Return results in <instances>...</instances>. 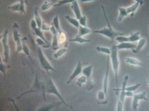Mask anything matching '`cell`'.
<instances>
[{
    "instance_id": "1",
    "label": "cell",
    "mask_w": 149,
    "mask_h": 111,
    "mask_svg": "<svg viewBox=\"0 0 149 111\" xmlns=\"http://www.w3.org/2000/svg\"><path fill=\"white\" fill-rule=\"evenodd\" d=\"M111 54H110V57L111 59L112 68L115 77V84H116V88L115 89L114 91L116 92L117 94L118 95L119 92V88L118 84V73L120 66V62L118 54V50L114 46L111 48Z\"/></svg>"
},
{
    "instance_id": "2",
    "label": "cell",
    "mask_w": 149,
    "mask_h": 111,
    "mask_svg": "<svg viewBox=\"0 0 149 111\" xmlns=\"http://www.w3.org/2000/svg\"><path fill=\"white\" fill-rule=\"evenodd\" d=\"M102 8L105 20L107 21V27L103 28L100 30L93 31V32L104 36L111 40L115 39V38L118 36L123 35L124 33L117 32L113 29L108 20L104 7L102 6Z\"/></svg>"
},
{
    "instance_id": "3",
    "label": "cell",
    "mask_w": 149,
    "mask_h": 111,
    "mask_svg": "<svg viewBox=\"0 0 149 111\" xmlns=\"http://www.w3.org/2000/svg\"><path fill=\"white\" fill-rule=\"evenodd\" d=\"M129 79V77L128 75L125 76L124 77L121 88L119 89V91H120V94L116 106V111L123 110L125 99L126 97L125 89Z\"/></svg>"
},
{
    "instance_id": "4",
    "label": "cell",
    "mask_w": 149,
    "mask_h": 111,
    "mask_svg": "<svg viewBox=\"0 0 149 111\" xmlns=\"http://www.w3.org/2000/svg\"><path fill=\"white\" fill-rule=\"evenodd\" d=\"M46 92L48 94H53L57 97L60 99L61 102L67 107H70L66 103L65 101L62 98L61 94L58 90L56 87L52 79L49 77L47 81L46 85Z\"/></svg>"
},
{
    "instance_id": "5",
    "label": "cell",
    "mask_w": 149,
    "mask_h": 111,
    "mask_svg": "<svg viewBox=\"0 0 149 111\" xmlns=\"http://www.w3.org/2000/svg\"><path fill=\"white\" fill-rule=\"evenodd\" d=\"M38 57L41 65L48 74H49V71H52L56 73V70L53 68L51 65L48 61L42 49L40 48H38Z\"/></svg>"
},
{
    "instance_id": "6",
    "label": "cell",
    "mask_w": 149,
    "mask_h": 111,
    "mask_svg": "<svg viewBox=\"0 0 149 111\" xmlns=\"http://www.w3.org/2000/svg\"><path fill=\"white\" fill-rule=\"evenodd\" d=\"M8 31H5L1 37V41L4 49V59L3 61L5 63H8L9 58L10 50L8 44Z\"/></svg>"
},
{
    "instance_id": "7",
    "label": "cell",
    "mask_w": 149,
    "mask_h": 111,
    "mask_svg": "<svg viewBox=\"0 0 149 111\" xmlns=\"http://www.w3.org/2000/svg\"><path fill=\"white\" fill-rule=\"evenodd\" d=\"M140 33L138 32H134L131 34L128 37H124L123 35L119 36L115 38V40L119 43L123 42L133 43L140 39Z\"/></svg>"
},
{
    "instance_id": "8",
    "label": "cell",
    "mask_w": 149,
    "mask_h": 111,
    "mask_svg": "<svg viewBox=\"0 0 149 111\" xmlns=\"http://www.w3.org/2000/svg\"><path fill=\"white\" fill-rule=\"evenodd\" d=\"M132 107V110L135 111L138 109L139 105V102L141 100L147 101L148 99L146 97V91L134 94L133 96Z\"/></svg>"
},
{
    "instance_id": "9",
    "label": "cell",
    "mask_w": 149,
    "mask_h": 111,
    "mask_svg": "<svg viewBox=\"0 0 149 111\" xmlns=\"http://www.w3.org/2000/svg\"><path fill=\"white\" fill-rule=\"evenodd\" d=\"M13 38L16 45V54L22 51V44L21 40V35L17 28H14L13 31Z\"/></svg>"
},
{
    "instance_id": "10",
    "label": "cell",
    "mask_w": 149,
    "mask_h": 111,
    "mask_svg": "<svg viewBox=\"0 0 149 111\" xmlns=\"http://www.w3.org/2000/svg\"><path fill=\"white\" fill-rule=\"evenodd\" d=\"M42 90V88L40 85V84L39 80H38L37 75L36 74V75L34 83H33L32 88H31L29 90L25 92L22 94L17 97V98H20L22 97L25 95V94H26L33 92L36 93L40 92Z\"/></svg>"
},
{
    "instance_id": "11",
    "label": "cell",
    "mask_w": 149,
    "mask_h": 111,
    "mask_svg": "<svg viewBox=\"0 0 149 111\" xmlns=\"http://www.w3.org/2000/svg\"><path fill=\"white\" fill-rule=\"evenodd\" d=\"M109 57H108L106 69L103 81V91H104L107 97V90L109 80Z\"/></svg>"
},
{
    "instance_id": "12",
    "label": "cell",
    "mask_w": 149,
    "mask_h": 111,
    "mask_svg": "<svg viewBox=\"0 0 149 111\" xmlns=\"http://www.w3.org/2000/svg\"><path fill=\"white\" fill-rule=\"evenodd\" d=\"M50 31H51L53 36L52 47L54 50H56L59 48V42L57 37L58 32L52 24L50 28Z\"/></svg>"
},
{
    "instance_id": "13",
    "label": "cell",
    "mask_w": 149,
    "mask_h": 111,
    "mask_svg": "<svg viewBox=\"0 0 149 111\" xmlns=\"http://www.w3.org/2000/svg\"><path fill=\"white\" fill-rule=\"evenodd\" d=\"M30 26L35 35L37 36L38 37L41 39L47 44L49 45V42H48L43 34V31L41 29L38 27L36 23H33L31 24Z\"/></svg>"
},
{
    "instance_id": "14",
    "label": "cell",
    "mask_w": 149,
    "mask_h": 111,
    "mask_svg": "<svg viewBox=\"0 0 149 111\" xmlns=\"http://www.w3.org/2000/svg\"><path fill=\"white\" fill-rule=\"evenodd\" d=\"M82 64H81L80 61H78L75 69L70 77L68 80L67 81V84H69L74 79L78 76L79 74L82 73Z\"/></svg>"
},
{
    "instance_id": "15",
    "label": "cell",
    "mask_w": 149,
    "mask_h": 111,
    "mask_svg": "<svg viewBox=\"0 0 149 111\" xmlns=\"http://www.w3.org/2000/svg\"><path fill=\"white\" fill-rule=\"evenodd\" d=\"M136 46L133 43L123 42L119 43L118 45L114 46V47L118 50H133L135 49Z\"/></svg>"
},
{
    "instance_id": "16",
    "label": "cell",
    "mask_w": 149,
    "mask_h": 111,
    "mask_svg": "<svg viewBox=\"0 0 149 111\" xmlns=\"http://www.w3.org/2000/svg\"><path fill=\"white\" fill-rule=\"evenodd\" d=\"M71 8L75 15L76 18L79 20L82 16L77 1H74L71 3Z\"/></svg>"
},
{
    "instance_id": "17",
    "label": "cell",
    "mask_w": 149,
    "mask_h": 111,
    "mask_svg": "<svg viewBox=\"0 0 149 111\" xmlns=\"http://www.w3.org/2000/svg\"><path fill=\"white\" fill-rule=\"evenodd\" d=\"M125 61L127 63L132 65L137 66H144L145 65L137 59L130 57H126Z\"/></svg>"
},
{
    "instance_id": "18",
    "label": "cell",
    "mask_w": 149,
    "mask_h": 111,
    "mask_svg": "<svg viewBox=\"0 0 149 111\" xmlns=\"http://www.w3.org/2000/svg\"><path fill=\"white\" fill-rule=\"evenodd\" d=\"M33 12L34 15V20L37 24L38 27L41 28L43 22L37 7H35Z\"/></svg>"
},
{
    "instance_id": "19",
    "label": "cell",
    "mask_w": 149,
    "mask_h": 111,
    "mask_svg": "<svg viewBox=\"0 0 149 111\" xmlns=\"http://www.w3.org/2000/svg\"><path fill=\"white\" fill-rule=\"evenodd\" d=\"M146 43V40L145 38L140 39L138 41V44L136 45L135 49L132 50L134 54H138L143 49L145 46Z\"/></svg>"
},
{
    "instance_id": "20",
    "label": "cell",
    "mask_w": 149,
    "mask_h": 111,
    "mask_svg": "<svg viewBox=\"0 0 149 111\" xmlns=\"http://www.w3.org/2000/svg\"><path fill=\"white\" fill-rule=\"evenodd\" d=\"M93 69V66L92 64H90L87 66L83 69L82 73L84 76L87 78L88 81L92 74Z\"/></svg>"
},
{
    "instance_id": "21",
    "label": "cell",
    "mask_w": 149,
    "mask_h": 111,
    "mask_svg": "<svg viewBox=\"0 0 149 111\" xmlns=\"http://www.w3.org/2000/svg\"><path fill=\"white\" fill-rule=\"evenodd\" d=\"M52 24L54 26L56 29L58 33L59 34H61L63 31L62 30L61 27H60L58 16L57 15L55 16L53 19Z\"/></svg>"
},
{
    "instance_id": "22",
    "label": "cell",
    "mask_w": 149,
    "mask_h": 111,
    "mask_svg": "<svg viewBox=\"0 0 149 111\" xmlns=\"http://www.w3.org/2000/svg\"><path fill=\"white\" fill-rule=\"evenodd\" d=\"M66 20L68 21V22L77 28H78L80 25L79 24L78 20L77 19L72 18L69 15H66L65 17Z\"/></svg>"
},
{
    "instance_id": "23",
    "label": "cell",
    "mask_w": 149,
    "mask_h": 111,
    "mask_svg": "<svg viewBox=\"0 0 149 111\" xmlns=\"http://www.w3.org/2000/svg\"><path fill=\"white\" fill-rule=\"evenodd\" d=\"M69 41L71 42L79 43L80 44H83V43H89L91 42L90 39L84 38L82 37H79L77 35L74 38L69 39Z\"/></svg>"
},
{
    "instance_id": "24",
    "label": "cell",
    "mask_w": 149,
    "mask_h": 111,
    "mask_svg": "<svg viewBox=\"0 0 149 111\" xmlns=\"http://www.w3.org/2000/svg\"><path fill=\"white\" fill-rule=\"evenodd\" d=\"M78 28L79 32L77 35L79 37H83V36L88 34L91 32V30L87 27H84L80 25Z\"/></svg>"
},
{
    "instance_id": "25",
    "label": "cell",
    "mask_w": 149,
    "mask_h": 111,
    "mask_svg": "<svg viewBox=\"0 0 149 111\" xmlns=\"http://www.w3.org/2000/svg\"><path fill=\"white\" fill-rule=\"evenodd\" d=\"M140 5L138 3L135 2L134 4H132L130 6L127 8H126V12L128 15L129 14H133L139 8V6H140Z\"/></svg>"
},
{
    "instance_id": "26",
    "label": "cell",
    "mask_w": 149,
    "mask_h": 111,
    "mask_svg": "<svg viewBox=\"0 0 149 111\" xmlns=\"http://www.w3.org/2000/svg\"><path fill=\"white\" fill-rule=\"evenodd\" d=\"M119 15L117 19V21L119 22H121L123 19L125 17L128 16L126 12V8L124 7H119L118 8Z\"/></svg>"
},
{
    "instance_id": "27",
    "label": "cell",
    "mask_w": 149,
    "mask_h": 111,
    "mask_svg": "<svg viewBox=\"0 0 149 111\" xmlns=\"http://www.w3.org/2000/svg\"><path fill=\"white\" fill-rule=\"evenodd\" d=\"M55 3V2L52 1V2L45 1L41 6V9L43 11L47 10L52 8V7L54 6Z\"/></svg>"
},
{
    "instance_id": "28",
    "label": "cell",
    "mask_w": 149,
    "mask_h": 111,
    "mask_svg": "<svg viewBox=\"0 0 149 111\" xmlns=\"http://www.w3.org/2000/svg\"><path fill=\"white\" fill-rule=\"evenodd\" d=\"M8 8L12 11L21 13V7L19 1L10 6L8 7Z\"/></svg>"
},
{
    "instance_id": "29",
    "label": "cell",
    "mask_w": 149,
    "mask_h": 111,
    "mask_svg": "<svg viewBox=\"0 0 149 111\" xmlns=\"http://www.w3.org/2000/svg\"><path fill=\"white\" fill-rule=\"evenodd\" d=\"M95 49L98 52L103 53L108 55H109L111 54V49L109 48L100 46H97L96 47Z\"/></svg>"
},
{
    "instance_id": "30",
    "label": "cell",
    "mask_w": 149,
    "mask_h": 111,
    "mask_svg": "<svg viewBox=\"0 0 149 111\" xmlns=\"http://www.w3.org/2000/svg\"><path fill=\"white\" fill-rule=\"evenodd\" d=\"M68 51L65 48H62L58 50L54 54L53 57L55 59H57L61 57Z\"/></svg>"
},
{
    "instance_id": "31",
    "label": "cell",
    "mask_w": 149,
    "mask_h": 111,
    "mask_svg": "<svg viewBox=\"0 0 149 111\" xmlns=\"http://www.w3.org/2000/svg\"><path fill=\"white\" fill-rule=\"evenodd\" d=\"M77 1L78 0H59L56 3H55L54 6L59 7L67 4L72 3L74 2Z\"/></svg>"
},
{
    "instance_id": "32",
    "label": "cell",
    "mask_w": 149,
    "mask_h": 111,
    "mask_svg": "<svg viewBox=\"0 0 149 111\" xmlns=\"http://www.w3.org/2000/svg\"><path fill=\"white\" fill-rule=\"evenodd\" d=\"M87 81H88L87 78L83 75V76L79 77L77 80V85L80 87L83 84L86 83Z\"/></svg>"
},
{
    "instance_id": "33",
    "label": "cell",
    "mask_w": 149,
    "mask_h": 111,
    "mask_svg": "<svg viewBox=\"0 0 149 111\" xmlns=\"http://www.w3.org/2000/svg\"><path fill=\"white\" fill-rule=\"evenodd\" d=\"M141 83H137L134 84V85L126 87L125 90L126 91H129L133 92L135 91L141 86Z\"/></svg>"
},
{
    "instance_id": "34",
    "label": "cell",
    "mask_w": 149,
    "mask_h": 111,
    "mask_svg": "<svg viewBox=\"0 0 149 111\" xmlns=\"http://www.w3.org/2000/svg\"><path fill=\"white\" fill-rule=\"evenodd\" d=\"M107 97L103 91H100L97 94V99L98 101H102L107 99Z\"/></svg>"
},
{
    "instance_id": "35",
    "label": "cell",
    "mask_w": 149,
    "mask_h": 111,
    "mask_svg": "<svg viewBox=\"0 0 149 111\" xmlns=\"http://www.w3.org/2000/svg\"><path fill=\"white\" fill-rule=\"evenodd\" d=\"M36 42H37L38 45L42 46L44 48L48 47L49 46L47 44L44 40L38 37L36 39Z\"/></svg>"
},
{
    "instance_id": "36",
    "label": "cell",
    "mask_w": 149,
    "mask_h": 111,
    "mask_svg": "<svg viewBox=\"0 0 149 111\" xmlns=\"http://www.w3.org/2000/svg\"><path fill=\"white\" fill-rule=\"evenodd\" d=\"M78 21L80 26H84V27H86V16H81Z\"/></svg>"
},
{
    "instance_id": "37",
    "label": "cell",
    "mask_w": 149,
    "mask_h": 111,
    "mask_svg": "<svg viewBox=\"0 0 149 111\" xmlns=\"http://www.w3.org/2000/svg\"><path fill=\"white\" fill-rule=\"evenodd\" d=\"M19 1L20 2L21 6V11L20 13L21 14H25L26 9L24 0H19Z\"/></svg>"
},
{
    "instance_id": "38",
    "label": "cell",
    "mask_w": 149,
    "mask_h": 111,
    "mask_svg": "<svg viewBox=\"0 0 149 111\" xmlns=\"http://www.w3.org/2000/svg\"><path fill=\"white\" fill-rule=\"evenodd\" d=\"M7 67L5 65L1 59V64H0V71L3 73L5 76Z\"/></svg>"
},
{
    "instance_id": "39",
    "label": "cell",
    "mask_w": 149,
    "mask_h": 111,
    "mask_svg": "<svg viewBox=\"0 0 149 111\" xmlns=\"http://www.w3.org/2000/svg\"><path fill=\"white\" fill-rule=\"evenodd\" d=\"M22 51L24 52L26 55L28 56H30V50L27 46L25 44H22Z\"/></svg>"
},
{
    "instance_id": "40",
    "label": "cell",
    "mask_w": 149,
    "mask_h": 111,
    "mask_svg": "<svg viewBox=\"0 0 149 111\" xmlns=\"http://www.w3.org/2000/svg\"><path fill=\"white\" fill-rule=\"evenodd\" d=\"M50 28L51 26L47 25L46 23L43 22L41 29L43 31H50Z\"/></svg>"
},
{
    "instance_id": "41",
    "label": "cell",
    "mask_w": 149,
    "mask_h": 111,
    "mask_svg": "<svg viewBox=\"0 0 149 111\" xmlns=\"http://www.w3.org/2000/svg\"><path fill=\"white\" fill-rule=\"evenodd\" d=\"M134 94L132 92L129 91H126V96L128 97H133Z\"/></svg>"
},
{
    "instance_id": "42",
    "label": "cell",
    "mask_w": 149,
    "mask_h": 111,
    "mask_svg": "<svg viewBox=\"0 0 149 111\" xmlns=\"http://www.w3.org/2000/svg\"><path fill=\"white\" fill-rule=\"evenodd\" d=\"M136 2V3H138L140 5V6L142 5L143 3V0H134Z\"/></svg>"
},
{
    "instance_id": "43",
    "label": "cell",
    "mask_w": 149,
    "mask_h": 111,
    "mask_svg": "<svg viewBox=\"0 0 149 111\" xmlns=\"http://www.w3.org/2000/svg\"><path fill=\"white\" fill-rule=\"evenodd\" d=\"M79 1H80L81 2H86L92 1H94V0H79Z\"/></svg>"
},
{
    "instance_id": "44",
    "label": "cell",
    "mask_w": 149,
    "mask_h": 111,
    "mask_svg": "<svg viewBox=\"0 0 149 111\" xmlns=\"http://www.w3.org/2000/svg\"><path fill=\"white\" fill-rule=\"evenodd\" d=\"M59 1V0H52V1L55 2V3H56V2H57Z\"/></svg>"
},
{
    "instance_id": "45",
    "label": "cell",
    "mask_w": 149,
    "mask_h": 111,
    "mask_svg": "<svg viewBox=\"0 0 149 111\" xmlns=\"http://www.w3.org/2000/svg\"><path fill=\"white\" fill-rule=\"evenodd\" d=\"M147 83H148V85L149 86V79H147Z\"/></svg>"
},
{
    "instance_id": "46",
    "label": "cell",
    "mask_w": 149,
    "mask_h": 111,
    "mask_svg": "<svg viewBox=\"0 0 149 111\" xmlns=\"http://www.w3.org/2000/svg\"><path fill=\"white\" fill-rule=\"evenodd\" d=\"M148 59H149V53L148 55Z\"/></svg>"
},
{
    "instance_id": "47",
    "label": "cell",
    "mask_w": 149,
    "mask_h": 111,
    "mask_svg": "<svg viewBox=\"0 0 149 111\" xmlns=\"http://www.w3.org/2000/svg\"><path fill=\"white\" fill-rule=\"evenodd\" d=\"M28 0H26V2H28Z\"/></svg>"
}]
</instances>
